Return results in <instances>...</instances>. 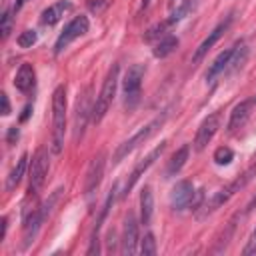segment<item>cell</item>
Listing matches in <instances>:
<instances>
[{
    "instance_id": "6da1fadb",
    "label": "cell",
    "mask_w": 256,
    "mask_h": 256,
    "mask_svg": "<svg viewBox=\"0 0 256 256\" xmlns=\"http://www.w3.org/2000/svg\"><path fill=\"white\" fill-rule=\"evenodd\" d=\"M52 152L60 154L66 132V86L60 84L52 92Z\"/></svg>"
},
{
    "instance_id": "7a4b0ae2",
    "label": "cell",
    "mask_w": 256,
    "mask_h": 256,
    "mask_svg": "<svg viewBox=\"0 0 256 256\" xmlns=\"http://www.w3.org/2000/svg\"><path fill=\"white\" fill-rule=\"evenodd\" d=\"M166 116H168V114L156 116V118H154V120H150L146 126H142L138 132H134V134H132L128 140H124V142H122V144L116 148V152H114V156H112V162H114V164L122 162V160H124V158L130 154V152H134V150H136L140 144H144L146 140H150V138H152V136H154V134H156V132H158V130L164 126Z\"/></svg>"
},
{
    "instance_id": "3957f363",
    "label": "cell",
    "mask_w": 256,
    "mask_h": 256,
    "mask_svg": "<svg viewBox=\"0 0 256 256\" xmlns=\"http://www.w3.org/2000/svg\"><path fill=\"white\" fill-rule=\"evenodd\" d=\"M118 76H120V66L118 64H112L110 70H108V74H106V78H104L102 90L96 96V102L92 106V122H100L106 116V112H108V108H110V104H112V100L116 96Z\"/></svg>"
},
{
    "instance_id": "277c9868",
    "label": "cell",
    "mask_w": 256,
    "mask_h": 256,
    "mask_svg": "<svg viewBox=\"0 0 256 256\" xmlns=\"http://www.w3.org/2000/svg\"><path fill=\"white\" fill-rule=\"evenodd\" d=\"M254 172H256V168H250V170L244 172L240 178H236L234 182H230L226 188H222V190L214 192L210 198H206V200L202 202V206L198 208V210H200V212H198V218H206L208 214H212L214 210H218L222 204H226V202H228V200H230V198H232V196H234V194H236V192H238V190L252 178Z\"/></svg>"
},
{
    "instance_id": "5b68a950",
    "label": "cell",
    "mask_w": 256,
    "mask_h": 256,
    "mask_svg": "<svg viewBox=\"0 0 256 256\" xmlns=\"http://www.w3.org/2000/svg\"><path fill=\"white\" fill-rule=\"evenodd\" d=\"M204 202V194L202 190L196 192L194 190V184L190 180H180L174 184L172 192H170V206L172 210L176 212H182L186 208H192V210H198Z\"/></svg>"
},
{
    "instance_id": "8992f818",
    "label": "cell",
    "mask_w": 256,
    "mask_h": 256,
    "mask_svg": "<svg viewBox=\"0 0 256 256\" xmlns=\"http://www.w3.org/2000/svg\"><path fill=\"white\" fill-rule=\"evenodd\" d=\"M142 78H144V64H132L122 80V90H124V106L132 110L140 102L142 94Z\"/></svg>"
},
{
    "instance_id": "52a82bcc",
    "label": "cell",
    "mask_w": 256,
    "mask_h": 256,
    "mask_svg": "<svg viewBox=\"0 0 256 256\" xmlns=\"http://www.w3.org/2000/svg\"><path fill=\"white\" fill-rule=\"evenodd\" d=\"M48 150L44 146H40L34 156H32V162H30V174H28V194H36L44 180H46V174H48Z\"/></svg>"
},
{
    "instance_id": "ba28073f",
    "label": "cell",
    "mask_w": 256,
    "mask_h": 256,
    "mask_svg": "<svg viewBox=\"0 0 256 256\" xmlns=\"http://www.w3.org/2000/svg\"><path fill=\"white\" fill-rule=\"evenodd\" d=\"M88 28H90V22H88V18L86 16H76V18H72L66 26H64V30L60 32V36H58V40H56V44H54V54H62L76 38H80V36H84L86 32H88Z\"/></svg>"
},
{
    "instance_id": "9c48e42d",
    "label": "cell",
    "mask_w": 256,
    "mask_h": 256,
    "mask_svg": "<svg viewBox=\"0 0 256 256\" xmlns=\"http://www.w3.org/2000/svg\"><path fill=\"white\" fill-rule=\"evenodd\" d=\"M220 124H222V112H220V110L208 114V116L200 122L198 130H196V136H194V150L202 152V150L208 146V142L214 138V134L218 132Z\"/></svg>"
},
{
    "instance_id": "30bf717a",
    "label": "cell",
    "mask_w": 256,
    "mask_h": 256,
    "mask_svg": "<svg viewBox=\"0 0 256 256\" xmlns=\"http://www.w3.org/2000/svg\"><path fill=\"white\" fill-rule=\"evenodd\" d=\"M164 150H166V142H160L154 150H150V152H148V154H146V156H144V158H142V160L132 168V172H130V176H128V180H126V184H124L122 196H128V194H130V190L136 186V182L140 180V176H142V174H144V172H146V170H148V168H150V166H152V164L162 156V152H164Z\"/></svg>"
},
{
    "instance_id": "8fae6325",
    "label": "cell",
    "mask_w": 256,
    "mask_h": 256,
    "mask_svg": "<svg viewBox=\"0 0 256 256\" xmlns=\"http://www.w3.org/2000/svg\"><path fill=\"white\" fill-rule=\"evenodd\" d=\"M104 166H106V152H98L90 164H88V170H86V180H84V194L90 196L98 184L102 182V174H104Z\"/></svg>"
},
{
    "instance_id": "7c38bea8",
    "label": "cell",
    "mask_w": 256,
    "mask_h": 256,
    "mask_svg": "<svg viewBox=\"0 0 256 256\" xmlns=\"http://www.w3.org/2000/svg\"><path fill=\"white\" fill-rule=\"evenodd\" d=\"M138 220L132 212L126 214L124 218V228H122V252L124 254H136L138 252Z\"/></svg>"
},
{
    "instance_id": "4fadbf2b",
    "label": "cell",
    "mask_w": 256,
    "mask_h": 256,
    "mask_svg": "<svg viewBox=\"0 0 256 256\" xmlns=\"http://www.w3.org/2000/svg\"><path fill=\"white\" fill-rule=\"evenodd\" d=\"M230 24H232V14H230L226 20H222V22H220V24H218V26H216V28H214V30H212V32H210V34L200 42V46H198V48L194 50V54H192V62H194V64H196V62H200V60L208 54V50H210V48H212V46L222 38V34L230 28Z\"/></svg>"
},
{
    "instance_id": "5bb4252c",
    "label": "cell",
    "mask_w": 256,
    "mask_h": 256,
    "mask_svg": "<svg viewBox=\"0 0 256 256\" xmlns=\"http://www.w3.org/2000/svg\"><path fill=\"white\" fill-rule=\"evenodd\" d=\"M88 116L92 118V108H90V90H86L80 98H78V104H76V114H74V138L78 140V136H82L84 128H86V122H88Z\"/></svg>"
},
{
    "instance_id": "9a60e30c",
    "label": "cell",
    "mask_w": 256,
    "mask_h": 256,
    "mask_svg": "<svg viewBox=\"0 0 256 256\" xmlns=\"http://www.w3.org/2000/svg\"><path fill=\"white\" fill-rule=\"evenodd\" d=\"M252 106H254V100H242V102H238V104L232 108L230 120H228V126H226V130H228L230 134L236 132V130H240V128L248 122L250 112H252Z\"/></svg>"
},
{
    "instance_id": "2e32d148",
    "label": "cell",
    "mask_w": 256,
    "mask_h": 256,
    "mask_svg": "<svg viewBox=\"0 0 256 256\" xmlns=\"http://www.w3.org/2000/svg\"><path fill=\"white\" fill-rule=\"evenodd\" d=\"M72 8H74V4H72L70 0H58V2H54V4H50L48 8L42 10L40 22H42L44 26H54V24L60 22L62 16H64L66 12H70Z\"/></svg>"
},
{
    "instance_id": "e0dca14e",
    "label": "cell",
    "mask_w": 256,
    "mask_h": 256,
    "mask_svg": "<svg viewBox=\"0 0 256 256\" xmlns=\"http://www.w3.org/2000/svg\"><path fill=\"white\" fill-rule=\"evenodd\" d=\"M114 198H116V188H112L110 194L106 196V202H104V206L100 208V214H98V218H96V222H94L92 236H90V248H88V254H94V252L98 254V234H100V228H102V224H104V220H106V216H108V210H110Z\"/></svg>"
},
{
    "instance_id": "ac0fdd59",
    "label": "cell",
    "mask_w": 256,
    "mask_h": 256,
    "mask_svg": "<svg viewBox=\"0 0 256 256\" xmlns=\"http://www.w3.org/2000/svg\"><path fill=\"white\" fill-rule=\"evenodd\" d=\"M234 50H236V46L226 48V50H222V52L214 58V62L210 64V68H208V72H206V80H208V82H214L216 76H220V74H224V72L228 70V66H230V62H232V56H234Z\"/></svg>"
},
{
    "instance_id": "d6986e66",
    "label": "cell",
    "mask_w": 256,
    "mask_h": 256,
    "mask_svg": "<svg viewBox=\"0 0 256 256\" xmlns=\"http://www.w3.org/2000/svg\"><path fill=\"white\" fill-rule=\"evenodd\" d=\"M34 80H36V72L32 68V64H22L14 76V86L16 90H20L22 94H28L34 88Z\"/></svg>"
},
{
    "instance_id": "ffe728a7",
    "label": "cell",
    "mask_w": 256,
    "mask_h": 256,
    "mask_svg": "<svg viewBox=\"0 0 256 256\" xmlns=\"http://www.w3.org/2000/svg\"><path fill=\"white\" fill-rule=\"evenodd\" d=\"M154 214V196H152V188L144 186L140 190V224L148 226Z\"/></svg>"
},
{
    "instance_id": "44dd1931",
    "label": "cell",
    "mask_w": 256,
    "mask_h": 256,
    "mask_svg": "<svg viewBox=\"0 0 256 256\" xmlns=\"http://www.w3.org/2000/svg\"><path fill=\"white\" fill-rule=\"evenodd\" d=\"M188 154H190V146H188V144L180 146V148L172 154V158L168 160V166H166V178H172V176H176V174L182 170V166H184L186 160H188Z\"/></svg>"
},
{
    "instance_id": "7402d4cb",
    "label": "cell",
    "mask_w": 256,
    "mask_h": 256,
    "mask_svg": "<svg viewBox=\"0 0 256 256\" xmlns=\"http://www.w3.org/2000/svg\"><path fill=\"white\" fill-rule=\"evenodd\" d=\"M26 168H28V154L24 152V154L18 158L16 166L12 168V172L8 174V178H6V190H8V192H12V190L20 184V180H22V176H24Z\"/></svg>"
},
{
    "instance_id": "603a6c76",
    "label": "cell",
    "mask_w": 256,
    "mask_h": 256,
    "mask_svg": "<svg viewBox=\"0 0 256 256\" xmlns=\"http://www.w3.org/2000/svg\"><path fill=\"white\" fill-rule=\"evenodd\" d=\"M176 48H178V38L172 36V34H166V36H162V38L154 44L152 54H154L156 58H166V56H170Z\"/></svg>"
},
{
    "instance_id": "cb8c5ba5",
    "label": "cell",
    "mask_w": 256,
    "mask_h": 256,
    "mask_svg": "<svg viewBox=\"0 0 256 256\" xmlns=\"http://www.w3.org/2000/svg\"><path fill=\"white\" fill-rule=\"evenodd\" d=\"M200 4V0H182L176 8H172V14H170V18H168V24L172 26V24H176V22H180V20H184L190 12H194L196 10V6Z\"/></svg>"
},
{
    "instance_id": "d4e9b609",
    "label": "cell",
    "mask_w": 256,
    "mask_h": 256,
    "mask_svg": "<svg viewBox=\"0 0 256 256\" xmlns=\"http://www.w3.org/2000/svg\"><path fill=\"white\" fill-rule=\"evenodd\" d=\"M212 160L218 164V166H228L232 160H234V150L228 148V146H218L212 154Z\"/></svg>"
},
{
    "instance_id": "484cf974",
    "label": "cell",
    "mask_w": 256,
    "mask_h": 256,
    "mask_svg": "<svg viewBox=\"0 0 256 256\" xmlns=\"http://www.w3.org/2000/svg\"><path fill=\"white\" fill-rule=\"evenodd\" d=\"M170 24H168V20H164V22H160V24H156V26H152L146 34H144V40L146 42H152V40H160L162 36H166L168 32H166V28H168Z\"/></svg>"
},
{
    "instance_id": "4316f807",
    "label": "cell",
    "mask_w": 256,
    "mask_h": 256,
    "mask_svg": "<svg viewBox=\"0 0 256 256\" xmlns=\"http://www.w3.org/2000/svg\"><path fill=\"white\" fill-rule=\"evenodd\" d=\"M140 254H144V256H154L156 254V240H154L152 232L144 234V238L140 240Z\"/></svg>"
},
{
    "instance_id": "83f0119b",
    "label": "cell",
    "mask_w": 256,
    "mask_h": 256,
    "mask_svg": "<svg viewBox=\"0 0 256 256\" xmlns=\"http://www.w3.org/2000/svg\"><path fill=\"white\" fill-rule=\"evenodd\" d=\"M36 40H38L36 30H24V32L16 38V42H18L20 48H30L32 44H36Z\"/></svg>"
},
{
    "instance_id": "f1b7e54d",
    "label": "cell",
    "mask_w": 256,
    "mask_h": 256,
    "mask_svg": "<svg viewBox=\"0 0 256 256\" xmlns=\"http://www.w3.org/2000/svg\"><path fill=\"white\" fill-rule=\"evenodd\" d=\"M242 254H244V256H250V254H256V228L252 230V234H250V238H248V242H246V246H244V250H242Z\"/></svg>"
},
{
    "instance_id": "f546056e",
    "label": "cell",
    "mask_w": 256,
    "mask_h": 256,
    "mask_svg": "<svg viewBox=\"0 0 256 256\" xmlns=\"http://www.w3.org/2000/svg\"><path fill=\"white\" fill-rule=\"evenodd\" d=\"M10 26H12V16H10V12H4V16H2V38L4 40L10 34Z\"/></svg>"
},
{
    "instance_id": "4dcf8cb0",
    "label": "cell",
    "mask_w": 256,
    "mask_h": 256,
    "mask_svg": "<svg viewBox=\"0 0 256 256\" xmlns=\"http://www.w3.org/2000/svg\"><path fill=\"white\" fill-rule=\"evenodd\" d=\"M108 4V0H88V8L92 10V12H102L104 10V6Z\"/></svg>"
},
{
    "instance_id": "1f68e13d",
    "label": "cell",
    "mask_w": 256,
    "mask_h": 256,
    "mask_svg": "<svg viewBox=\"0 0 256 256\" xmlns=\"http://www.w3.org/2000/svg\"><path fill=\"white\" fill-rule=\"evenodd\" d=\"M0 98H2V116H8V114H10V100H8V94L2 92Z\"/></svg>"
},
{
    "instance_id": "d6a6232c",
    "label": "cell",
    "mask_w": 256,
    "mask_h": 256,
    "mask_svg": "<svg viewBox=\"0 0 256 256\" xmlns=\"http://www.w3.org/2000/svg\"><path fill=\"white\" fill-rule=\"evenodd\" d=\"M18 136H20V132H18V128H16V126H12V128H8V136H6V140H8V144H14V142L18 140Z\"/></svg>"
},
{
    "instance_id": "836d02e7",
    "label": "cell",
    "mask_w": 256,
    "mask_h": 256,
    "mask_svg": "<svg viewBox=\"0 0 256 256\" xmlns=\"http://www.w3.org/2000/svg\"><path fill=\"white\" fill-rule=\"evenodd\" d=\"M30 110H32V104H26V106H24V110H22V114H20V122H26V120H28Z\"/></svg>"
},
{
    "instance_id": "e575fe53",
    "label": "cell",
    "mask_w": 256,
    "mask_h": 256,
    "mask_svg": "<svg viewBox=\"0 0 256 256\" xmlns=\"http://www.w3.org/2000/svg\"><path fill=\"white\" fill-rule=\"evenodd\" d=\"M6 226H8V224H6V218H2V234H0V242H2L4 236H6Z\"/></svg>"
},
{
    "instance_id": "d590c367",
    "label": "cell",
    "mask_w": 256,
    "mask_h": 256,
    "mask_svg": "<svg viewBox=\"0 0 256 256\" xmlns=\"http://www.w3.org/2000/svg\"><path fill=\"white\" fill-rule=\"evenodd\" d=\"M148 4H150V0H140V8H138V12H144V10L148 8Z\"/></svg>"
},
{
    "instance_id": "8d00e7d4",
    "label": "cell",
    "mask_w": 256,
    "mask_h": 256,
    "mask_svg": "<svg viewBox=\"0 0 256 256\" xmlns=\"http://www.w3.org/2000/svg\"><path fill=\"white\" fill-rule=\"evenodd\" d=\"M24 2H26V0H16V2H14V10H20Z\"/></svg>"
},
{
    "instance_id": "74e56055",
    "label": "cell",
    "mask_w": 256,
    "mask_h": 256,
    "mask_svg": "<svg viewBox=\"0 0 256 256\" xmlns=\"http://www.w3.org/2000/svg\"><path fill=\"white\" fill-rule=\"evenodd\" d=\"M254 206H256V194H254V198L250 200V204H248V208H246V210H252Z\"/></svg>"
},
{
    "instance_id": "f35d334b",
    "label": "cell",
    "mask_w": 256,
    "mask_h": 256,
    "mask_svg": "<svg viewBox=\"0 0 256 256\" xmlns=\"http://www.w3.org/2000/svg\"><path fill=\"white\" fill-rule=\"evenodd\" d=\"M252 100H254V104H256V96H254V98H252Z\"/></svg>"
}]
</instances>
